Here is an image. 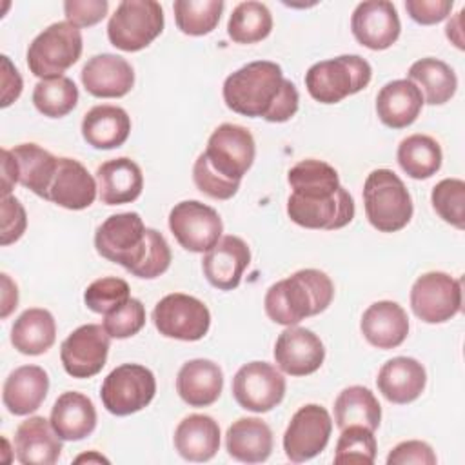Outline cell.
<instances>
[{
  "label": "cell",
  "instance_id": "54",
  "mask_svg": "<svg viewBox=\"0 0 465 465\" xmlns=\"http://www.w3.org/2000/svg\"><path fill=\"white\" fill-rule=\"evenodd\" d=\"M85 460H87V461H93V460H94V461H105V463L109 461V460H105L104 456L94 454V452H91V454H84V456H78L74 461H76V463H80V461H85Z\"/></svg>",
  "mask_w": 465,
  "mask_h": 465
},
{
  "label": "cell",
  "instance_id": "6",
  "mask_svg": "<svg viewBox=\"0 0 465 465\" xmlns=\"http://www.w3.org/2000/svg\"><path fill=\"white\" fill-rule=\"evenodd\" d=\"M372 67L360 54H340L312 64L305 73L307 93L320 104H338L371 82Z\"/></svg>",
  "mask_w": 465,
  "mask_h": 465
},
{
  "label": "cell",
  "instance_id": "34",
  "mask_svg": "<svg viewBox=\"0 0 465 465\" xmlns=\"http://www.w3.org/2000/svg\"><path fill=\"white\" fill-rule=\"evenodd\" d=\"M56 340V322L47 309H25L11 327L13 347L27 356L47 352Z\"/></svg>",
  "mask_w": 465,
  "mask_h": 465
},
{
  "label": "cell",
  "instance_id": "50",
  "mask_svg": "<svg viewBox=\"0 0 465 465\" xmlns=\"http://www.w3.org/2000/svg\"><path fill=\"white\" fill-rule=\"evenodd\" d=\"M2 107L11 105L22 93V76L18 69L11 64L9 56L2 54Z\"/></svg>",
  "mask_w": 465,
  "mask_h": 465
},
{
  "label": "cell",
  "instance_id": "10",
  "mask_svg": "<svg viewBox=\"0 0 465 465\" xmlns=\"http://www.w3.org/2000/svg\"><path fill=\"white\" fill-rule=\"evenodd\" d=\"M153 323L165 338L196 341L207 334L211 312L202 300L183 292H171L154 305Z\"/></svg>",
  "mask_w": 465,
  "mask_h": 465
},
{
  "label": "cell",
  "instance_id": "7",
  "mask_svg": "<svg viewBox=\"0 0 465 465\" xmlns=\"http://www.w3.org/2000/svg\"><path fill=\"white\" fill-rule=\"evenodd\" d=\"M84 40L76 25L54 22L45 27L27 47V67L40 80L64 76L82 56Z\"/></svg>",
  "mask_w": 465,
  "mask_h": 465
},
{
  "label": "cell",
  "instance_id": "32",
  "mask_svg": "<svg viewBox=\"0 0 465 465\" xmlns=\"http://www.w3.org/2000/svg\"><path fill=\"white\" fill-rule=\"evenodd\" d=\"M225 449L242 463H262L272 452V430L262 418H238L229 425Z\"/></svg>",
  "mask_w": 465,
  "mask_h": 465
},
{
  "label": "cell",
  "instance_id": "18",
  "mask_svg": "<svg viewBox=\"0 0 465 465\" xmlns=\"http://www.w3.org/2000/svg\"><path fill=\"white\" fill-rule=\"evenodd\" d=\"M274 361L278 369L291 376L316 372L325 360V347L311 329L289 325L274 343Z\"/></svg>",
  "mask_w": 465,
  "mask_h": 465
},
{
  "label": "cell",
  "instance_id": "20",
  "mask_svg": "<svg viewBox=\"0 0 465 465\" xmlns=\"http://www.w3.org/2000/svg\"><path fill=\"white\" fill-rule=\"evenodd\" d=\"M80 78L85 91L96 98H120L134 85L133 65L113 53L91 56L84 64Z\"/></svg>",
  "mask_w": 465,
  "mask_h": 465
},
{
  "label": "cell",
  "instance_id": "47",
  "mask_svg": "<svg viewBox=\"0 0 465 465\" xmlns=\"http://www.w3.org/2000/svg\"><path fill=\"white\" fill-rule=\"evenodd\" d=\"M2 245L15 243L22 238L27 227L25 209L15 196H2Z\"/></svg>",
  "mask_w": 465,
  "mask_h": 465
},
{
  "label": "cell",
  "instance_id": "26",
  "mask_svg": "<svg viewBox=\"0 0 465 465\" xmlns=\"http://www.w3.org/2000/svg\"><path fill=\"white\" fill-rule=\"evenodd\" d=\"M98 196L107 205H122L134 202L143 189V174L140 165L127 158H113L96 169Z\"/></svg>",
  "mask_w": 465,
  "mask_h": 465
},
{
  "label": "cell",
  "instance_id": "49",
  "mask_svg": "<svg viewBox=\"0 0 465 465\" xmlns=\"http://www.w3.org/2000/svg\"><path fill=\"white\" fill-rule=\"evenodd\" d=\"M405 9L416 24L432 25L450 15L452 0H407Z\"/></svg>",
  "mask_w": 465,
  "mask_h": 465
},
{
  "label": "cell",
  "instance_id": "37",
  "mask_svg": "<svg viewBox=\"0 0 465 465\" xmlns=\"http://www.w3.org/2000/svg\"><path fill=\"white\" fill-rule=\"evenodd\" d=\"M334 421L340 430L351 425H361L376 430L381 421V407L371 389L363 385H351L334 400Z\"/></svg>",
  "mask_w": 465,
  "mask_h": 465
},
{
  "label": "cell",
  "instance_id": "52",
  "mask_svg": "<svg viewBox=\"0 0 465 465\" xmlns=\"http://www.w3.org/2000/svg\"><path fill=\"white\" fill-rule=\"evenodd\" d=\"M15 183H18L16 167H15L11 151L4 147L2 149V196H9Z\"/></svg>",
  "mask_w": 465,
  "mask_h": 465
},
{
  "label": "cell",
  "instance_id": "13",
  "mask_svg": "<svg viewBox=\"0 0 465 465\" xmlns=\"http://www.w3.org/2000/svg\"><path fill=\"white\" fill-rule=\"evenodd\" d=\"M231 391L242 409L269 412L285 396V378L267 361H249L236 371Z\"/></svg>",
  "mask_w": 465,
  "mask_h": 465
},
{
  "label": "cell",
  "instance_id": "24",
  "mask_svg": "<svg viewBox=\"0 0 465 465\" xmlns=\"http://www.w3.org/2000/svg\"><path fill=\"white\" fill-rule=\"evenodd\" d=\"M425 367L411 356H396L385 361L378 372L376 385L385 400L405 405L418 400L425 389Z\"/></svg>",
  "mask_w": 465,
  "mask_h": 465
},
{
  "label": "cell",
  "instance_id": "41",
  "mask_svg": "<svg viewBox=\"0 0 465 465\" xmlns=\"http://www.w3.org/2000/svg\"><path fill=\"white\" fill-rule=\"evenodd\" d=\"M223 7L222 0H176L173 4L176 27L183 35L203 36L218 25Z\"/></svg>",
  "mask_w": 465,
  "mask_h": 465
},
{
  "label": "cell",
  "instance_id": "14",
  "mask_svg": "<svg viewBox=\"0 0 465 465\" xmlns=\"http://www.w3.org/2000/svg\"><path fill=\"white\" fill-rule=\"evenodd\" d=\"M331 432L332 420L325 407L318 403L300 407L283 434L285 456L294 463L312 460L327 447Z\"/></svg>",
  "mask_w": 465,
  "mask_h": 465
},
{
  "label": "cell",
  "instance_id": "2",
  "mask_svg": "<svg viewBox=\"0 0 465 465\" xmlns=\"http://www.w3.org/2000/svg\"><path fill=\"white\" fill-rule=\"evenodd\" d=\"M94 247L102 258L143 280L163 274L171 265L167 240L156 229L145 227L138 213L111 214L96 227Z\"/></svg>",
  "mask_w": 465,
  "mask_h": 465
},
{
  "label": "cell",
  "instance_id": "23",
  "mask_svg": "<svg viewBox=\"0 0 465 465\" xmlns=\"http://www.w3.org/2000/svg\"><path fill=\"white\" fill-rule=\"evenodd\" d=\"M62 454V438L49 420L31 416L15 432V456L24 465H53Z\"/></svg>",
  "mask_w": 465,
  "mask_h": 465
},
{
  "label": "cell",
  "instance_id": "31",
  "mask_svg": "<svg viewBox=\"0 0 465 465\" xmlns=\"http://www.w3.org/2000/svg\"><path fill=\"white\" fill-rule=\"evenodd\" d=\"M131 133V118L118 105H94L82 120V136L94 149H116L125 143Z\"/></svg>",
  "mask_w": 465,
  "mask_h": 465
},
{
  "label": "cell",
  "instance_id": "27",
  "mask_svg": "<svg viewBox=\"0 0 465 465\" xmlns=\"http://www.w3.org/2000/svg\"><path fill=\"white\" fill-rule=\"evenodd\" d=\"M47 391V372L38 365H22L5 378L2 389V401L11 414L27 416L44 403Z\"/></svg>",
  "mask_w": 465,
  "mask_h": 465
},
{
  "label": "cell",
  "instance_id": "11",
  "mask_svg": "<svg viewBox=\"0 0 465 465\" xmlns=\"http://www.w3.org/2000/svg\"><path fill=\"white\" fill-rule=\"evenodd\" d=\"M411 309L425 323H443L461 311V280L441 271L421 274L411 289Z\"/></svg>",
  "mask_w": 465,
  "mask_h": 465
},
{
  "label": "cell",
  "instance_id": "17",
  "mask_svg": "<svg viewBox=\"0 0 465 465\" xmlns=\"http://www.w3.org/2000/svg\"><path fill=\"white\" fill-rule=\"evenodd\" d=\"M351 31L367 49L383 51L391 47L401 31L394 4L387 0L360 2L351 16Z\"/></svg>",
  "mask_w": 465,
  "mask_h": 465
},
{
  "label": "cell",
  "instance_id": "8",
  "mask_svg": "<svg viewBox=\"0 0 465 465\" xmlns=\"http://www.w3.org/2000/svg\"><path fill=\"white\" fill-rule=\"evenodd\" d=\"M163 31V9L154 0H124L107 24L109 42L127 53L142 51Z\"/></svg>",
  "mask_w": 465,
  "mask_h": 465
},
{
  "label": "cell",
  "instance_id": "16",
  "mask_svg": "<svg viewBox=\"0 0 465 465\" xmlns=\"http://www.w3.org/2000/svg\"><path fill=\"white\" fill-rule=\"evenodd\" d=\"M287 214L300 227L336 231L352 222L354 200L343 185L332 196L320 200H307L291 193Z\"/></svg>",
  "mask_w": 465,
  "mask_h": 465
},
{
  "label": "cell",
  "instance_id": "39",
  "mask_svg": "<svg viewBox=\"0 0 465 465\" xmlns=\"http://www.w3.org/2000/svg\"><path fill=\"white\" fill-rule=\"evenodd\" d=\"M272 15L262 2H240L227 22V35L236 44H256L269 36Z\"/></svg>",
  "mask_w": 465,
  "mask_h": 465
},
{
  "label": "cell",
  "instance_id": "43",
  "mask_svg": "<svg viewBox=\"0 0 465 465\" xmlns=\"http://www.w3.org/2000/svg\"><path fill=\"white\" fill-rule=\"evenodd\" d=\"M376 460V438L374 430L351 425L341 430L336 449H334V463H374Z\"/></svg>",
  "mask_w": 465,
  "mask_h": 465
},
{
  "label": "cell",
  "instance_id": "5",
  "mask_svg": "<svg viewBox=\"0 0 465 465\" xmlns=\"http://www.w3.org/2000/svg\"><path fill=\"white\" fill-rule=\"evenodd\" d=\"M363 207L369 223L380 232H396L412 218V198L403 180L391 169H374L363 183Z\"/></svg>",
  "mask_w": 465,
  "mask_h": 465
},
{
  "label": "cell",
  "instance_id": "30",
  "mask_svg": "<svg viewBox=\"0 0 465 465\" xmlns=\"http://www.w3.org/2000/svg\"><path fill=\"white\" fill-rule=\"evenodd\" d=\"M174 449L187 461H209L220 449V425L207 414H189L174 429Z\"/></svg>",
  "mask_w": 465,
  "mask_h": 465
},
{
  "label": "cell",
  "instance_id": "38",
  "mask_svg": "<svg viewBox=\"0 0 465 465\" xmlns=\"http://www.w3.org/2000/svg\"><path fill=\"white\" fill-rule=\"evenodd\" d=\"M396 158L407 176L425 180L440 171L443 154L440 143L432 136L418 133L400 142Z\"/></svg>",
  "mask_w": 465,
  "mask_h": 465
},
{
  "label": "cell",
  "instance_id": "1",
  "mask_svg": "<svg viewBox=\"0 0 465 465\" xmlns=\"http://www.w3.org/2000/svg\"><path fill=\"white\" fill-rule=\"evenodd\" d=\"M222 94L231 111L272 124L291 120L300 104L296 85L283 78L282 67L271 60L249 62L231 73L223 82Z\"/></svg>",
  "mask_w": 465,
  "mask_h": 465
},
{
  "label": "cell",
  "instance_id": "19",
  "mask_svg": "<svg viewBox=\"0 0 465 465\" xmlns=\"http://www.w3.org/2000/svg\"><path fill=\"white\" fill-rule=\"evenodd\" d=\"M251 263V249L240 236L227 234L211 247L202 260L203 276L220 291H232L240 285L243 271Z\"/></svg>",
  "mask_w": 465,
  "mask_h": 465
},
{
  "label": "cell",
  "instance_id": "36",
  "mask_svg": "<svg viewBox=\"0 0 465 465\" xmlns=\"http://www.w3.org/2000/svg\"><path fill=\"white\" fill-rule=\"evenodd\" d=\"M287 182L292 194L307 200L329 198L341 187L338 171L316 158H307L292 165L287 173Z\"/></svg>",
  "mask_w": 465,
  "mask_h": 465
},
{
  "label": "cell",
  "instance_id": "48",
  "mask_svg": "<svg viewBox=\"0 0 465 465\" xmlns=\"http://www.w3.org/2000/svg\"><path fill=\"white\" fill-rule=\"evenodd\" d=\"M436 461H438V458H436L432 447L421 440L401 441L387 456L389 465H405V463L436 465Z\"/></svg>",
  "mask_w": 465,
  "mask_h": 465
},
{
  "label": "cell",
  "instance_id": "29",
  "mask_svg": "<svg viewBox=\"0 0 465 465\" xmlns=\"http://www.w3.org/2000/svg\"><path fill=\"white\" fill-rule=\"evenodd\" d=\"M49 421L64 441H80L94 430L96 409L85 394L67 391L56 398Z\"/></svg>",
  "mask_w": 465,
  "mask_h": 465
},
{
  "label": "cell",
  "instance_id": "33",
  "mask_svg": "<svg viewBox=\"0 0 465 465\" xmlns=\"http://www.w3.org/2000/svg\"><path fill=\"white\" fill-rule=\"evenodd\" d=\"M9 151L16 167L18 183L47 200V193L58 167V158L36 143H20Z\"/></svg>",
  "mask_w": 465,
  "mask_h": 465
},
{
  "label": "cell",
  "instance_id": "35",
  "mask_svg": "<svg viewBox=\"0 0 465 465\" xmlns=\"http://www.w3.org/2000/svg\"><path fill=\"white\" fill-rule=\"evenodd\" d=\"M407 80H411L420 89L423 104L430 105H441L449 102L458 89L454 69L443 60L432 56L416 60L409 67Z\"/></svg>",
  "mask_w": 465,
  "mask_h": 465
},
{
  "label": "cell",
  "instance_id": "9",
  "mask_svg": "<svg viewBox=\"0 0 465 465\" xmlns=\"http://www.w3.org/2000/svg\"><path fill=\"white\" fill-rule=\"evenodd\" d=\"M156 394V380L151 369L140 363H122L102 383L100 398L107 412L129 416L147 407Z\"/></svg>",
  "mask_w": 465,
  "mask_h": 465
},
{
  "label": "cell",
  "instance_id": "3",
  "mask_svg": "<svg viewBox=\"0 0 465 465\" xmlns=\"http://www.w3.org/2000/svg\"><path fill=\"white\" fill-rule=\"evenodd\" d=\"M256 156V143L251 131L238 124L218 125L205 151L193 165V182L200 193L214 200H229Z\"/></svg>",
  "mask_w": 465,
  "mask_h": 465
},
{
  "label": "cell",
  "instance_id": "21",
  "mask_svg": "<svg viewBox=\"0 0 465 465\" xmlns=\"http://www.w3.org/2000/svg\"><path fill=\"white\" fill-rule=\"evenodd\" d=\"M98 193L96 180L74 158H58V167L51 182L47 202H53L69 211L87 209Z\"/></svg>",
  "mask_w": 465,
  "mask_h": 465
},
{
  "label": "cell",
  "instance_id": "53",
  "mask_svg": "<svg viewBox=\"0 0 465 465\" xmlns=\"http://www.w3.org/2000/svg\"><path fill=\"white\" fill-rule=\"evenodd\" d=\"M461 15H463V9L456 13V16L452 20H449L447 27H445V33H447V38L458 47V49H463V36H461Z\"/></svg>",
  "mask_w": 465,
  "mask_h": 465
},
{
  "label": "cell",
  "instance_id": "44",
  "mask_svg": "<svg viewBox=\"0 0 465 465\" xmlns=\"http://www.w3.org/2000/svg\"><path fill=\"white\" fill-rule=\"evenodd\" d=\"M129 298V283L116 276L98 278L89 283L84 292V302L87 309L104 316L120 309Z\"/></svg>",
  "mask_w": 465,
  "mask_h": 465
},
{
  "label": "cell",
  "instance_id": "45",
  "mask_svg": "<svg viewBox=\"0 0 465 465\" xmlns=\"http://www.w3.org/2000/svg\"><path fill=\"white\" fill-rule=\"evenodd\" d=\"M102 325L111 338H131L145 325V307L138 298H129L120 309L105 314Z\"/></svg>",
  "mask_w": 465,
  "mask_h": 465
},
{
  "label": "cell",
  "instance_id": "28",
  "mask_svg": "<svg viewBox=\"0 0 465 465\" xmlns=\"http://www.w3.org/2000/svg\"><path fill=\"white\" fill-rule=\"evenodd\" d=\"M423 107L420 89L407 78L387 82L376 96V114L391 129H403L416 122Z\"/></svg>",
  "mask_w": 465,
  "mask_h": 465
},
{
  "label": "cell",
  "instance_id": "15",
  "mask_svg": "<svg viewBox=\"0 0 465 465\" xmlns=\"http://www.w3.org/2000/svg\"><path fill=\"white\" fill-rule=\"evenodd\" d=\"M111 336L104 325L85 323L74 329L60 347L64 371L73 378H91L98 374L109 354Z\"/></svg>",
  "mask_w": 465,
  "mask_h": 465
},
{
  "label": "cell",
  "instance_id": "12",
  "mask_svg": "<svg viewBox=\"0 0 465 465\" xmlns=\"http://www.w3.org/2000/svg\"><path fill=\"white\" fill-rule=\"evenodd\" d=\"M169 229L185 251L207 252L222 238L223 223L213 207L198 200H183L171 209Z\"/></svg>",
  "mask_w": 465,
  "mask_h": 465
},
{
  "label": "cell",
  "instance_id": "42",
  "mask_svg": "<svg viewBox=\"0 0 465 465\" xmlns=\"http://www.w3.org/2000/svg\"><path fill=\"white\" fill-rule=\"evenodd\" d=\"M430 203L438 216L456 229L465 227V182L445 178L432 187Z\"/></svg>",
  "mask_w": 465,
  "mask_h": 465
},
{
  "label": "cell",
  "instance_id": "40",
  "mask_svg": "<svg viewBox=\"0 0 465 465\" xmlns=\"http://www.w3.org/2000/svg\"><path fill=\"white\" fill-rule=\"evenodd\" d=\"M33 104L47 118H62L78 104V87L67 76L40 80L33 89Z\"/></svg>",
  "mask_w": 465,
  "mask_h": 465
},
{
  "label": "cell",
  "instance_id": "25",
  "mask_svg": "<svg viewBox=\"0 0 465 465\" xmlns=\"http://www.w3.org/2000/svg\"><path fill=\"white\" fill-rule=\"evenodd\" d=\"M223 389V372L218 363L205 358L185 361L176 376V392L189 407L213 405Z\"/></svg>",
  "mask_w": 465,
  "mask_h": 465
},
{
  "label": "cell",
  "instance_id": "4",
  "mask_svg": "<svg viewBox=\"0 0 465 465\" xmlns=\"http://www.w3.org/2000/svg\"><path fill=\"white\" fill-rule=\"evenodd\" d=\"M332 298L334 285L323 271L300 269L267 289L263 307L274 323L289 327L323 312Z\"/></svg>",
  "mask_w": 465,
  "mask_h": 465
},
{
  "label": "cell",
  "instance_id": "51",
  "mask_svg": "<svg viewBox=\"0 0 465 465\" xmlns=\"http://www.w3.org/2000/svg\"><path fill=\"white\" fill-rule=\"evenodd\" d=\"M18 307V289L9 274L2 272V318H7Z\"/></svg>",
  "mask_w": 465,
  "mask_h": 465
},
{
  "label": "cell",
  "instance_id": "46",
  "mask_svg": "<svg viewBox=\"0 0 465 465\" xmlns=\"http://www.w3.org/2000/svg\"><path fill=\"white\" fill-rule=\"evenodd\" d=\"M107 0H67L64 2V13L69 24L80 27H91L102 22L107 15Z\"/></svg>",
  "mask_w": 465,
  "mask_h": 465
},
{
  "label": "cell",
  "instance_id": "22",
  "mask_svg": "<svg viewBox=\"0 0 465 465\" xmlns=\"http://www.w3.org/2000/svg\"><path fill=\"white\" fill-rule=\"evenodd\" d=\"M360 331L372 347L383 351L396 349L409 334V318L400 303L380 300L365 309Z\"/></svg>",
  "mask_w": 465,
  "mask_h": 465
}]
</instances>
